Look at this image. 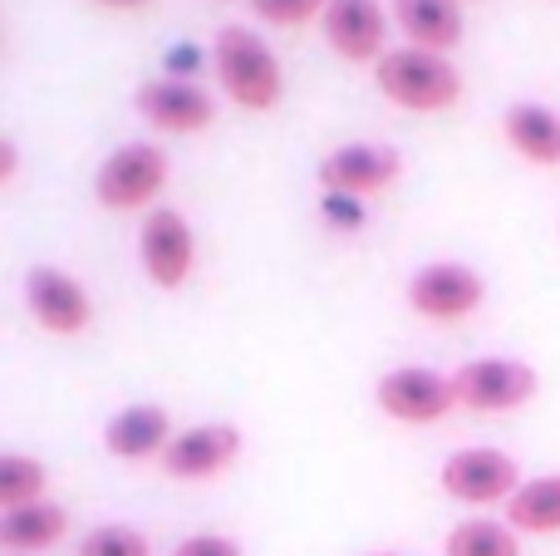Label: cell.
<instances>
[{
  "label": "cell",
  "instance_id": "obj_2",
  "mask_svg": "<svg viewBox=\"0 0 560 556\" xmlns=\"http://www.w3.org/2000/svg\"><path fill=\"white\" fill-rule=\"evenodd\" d=\"M374 84L388 104L408 108V114H447L463 99V74H457L453 59L418 45L388 49L374 65Z\"/></svg>",
  "mask_w": 560,
  "mask_h": 556
},
{
  "label": "cell",
  "instance_id": "obj_11",
  "mask_svg": "<svg viewBox=\"0 0 560 556\" xmlns=\"http://www.w3.org/2000/svg\"><path fill=\"white\" fill-rule=\"evenodd\" d=\"M138 114L158 128V134H173V138H187V134H207L217 118V99L207 94L202 84L192 79H153L133 94Z\"/></svg>",
  "mask_w": 560,
  "mask_h": 556
},
{
  "label": "cell",
  "instance_id": "obj_3",
  "mask_svg": "<svg viewBox=\"0 0 560 556\" xmlns=\"http://www.w3.org/2000/svg\"><path fill=\"white\" fill-rule=\"evenodd\" d=\"M167 177H173L167 153L158 143H148V138H138V143H118L114 153L98 163L94 197L104 212H153Z\"/></svg>",
  "mask_w": 560,
  "mask_h": 556
},
{
  "label": "cell",
  "instance_id": "obj_8",
  "mask_svg": "<svg viewBox=\"0 0 560 556\" xmlns=\"http://www.w3.org/2000/svg\"><path fill=\"white\" fill-rule=\"evenodd\" d=\"M378 409L394 424H438L457 409L453 374L428 370V364H398L374 384Z\"/></svg>",
  "mask_w": 560,
  "mask_h": 556
},
{
  "label": "cell",
  "instance_id": "obj_18",
  "mask_svg": "<svg viewBox=\"0 0 560 556\" xmlns=\"http://www.w3.org/2000/svg\"><path fill=\"white\" fill-rule=\"evenodd\" d=\"M502 512H506V522H512L522 537H556L560 532V473L526 478Z\"/></svg>",
  "mask_w": 560,
  "mask_h": 556
},
{
  "label": "cell",
  "instance_id": "obj_6",
  "mask_svg": "<svg viewBox=\"0 0 560 556\" xmlns=\"http://www.w3.org/2000/svg\"><path fill=\"white\" fill-rule=\"evenodd\" d=\"M457 409L467 414H516L536 399L541 380L526 360H506V355H487V360H467L453 370Z\"/></svg>",
  "mask_w": 560,
  "mask_h": 556
},
{
  "label": "cell",
  "instance_id": "obj_12",
  "mask_svg": "<svg viewBox=\"0 0 560 556\" xmlns=\"http://www.w3.org/2000/svg\"><path fill=\"white\" fill-rule=\"evenodd\" d=\"M236 459H242V429L236 424H192L167 443V453L158 463L177 483H207L232 468Z\"/></svg>",
  "mask_w": 560,
  "mask_h": 556
},
{
  "label": "cell",
  "instance_id": "obj_24",
  "mask_svg": "<svg viewBox=\"0 0 560 556\" xmlns=\"http://www.w3.org/2000/svg\"><path fill=\"white\" fill-rule=\"evenodd\" d=\"M15 167H20V153H15V143L10 138H0V187L15 177Z\"/></svg>",
  "mask_w": 560,
  "mask_h": 556
},
{
  "label": "cell",
  "instance_id": "obj_5",
  "mask_svg": "<svg viewBox=\"0 0 560 556\" xmlns=\"http://www.w3.org/2000/svg\"><path fill=\"white\" fill-rule=\"evenodd\" d=\"M404 301H408V311L423 315V321L457 325V321H467V315L482 311L487 281H482V271L467 266V262H428L408 276Z\"/></svg>",
  "mask_w": 560,
  "mask_h": 556
},
{
  "label": "cell",
  "instance_id": "obj_16",
  "mask_svg": "<svg viewBox=\"0 0 560 556\" xmlns=\"http://www.w3.org/2000/svg\"><path fill=\"white\" fill-rule=\"evenodd\" d=\"M394 25L408 45L447 55L463 45V5L457 0H394Z\"/></svg>",
  "mask_w": 560,
  "mask_h": 556
},
{
  "label": "cell",
  "instance_id": "obj_17",
  "mask_svg": "<svg viewBox=\"0 0 560 556\" xmlns=\"http://www.w3.org/2000/svg\"><path fill=\"white\" fill-rule=\"evenodd\" d=\"M65 532H69V512L59 508V502H49V498L0 512V547H5L10 556L49 552V547L65 542Z\"/></svg>",
  "mask_w": 560,
  "mask_h": 556
},
{
  "label": "cell",
  "instance_id": "obj_25",
  "mask_svg": "<svg viewBox=\"0 0 560 556\" xmlns=\"http://www.w3.org/2000/svg\"><path fill=\"white\" fill-rule=\"evenodd\" d=\"M167 65H173V69H192L197 55H192V49H173V59H167Z\"/></svg>",
  "mask_w": 560,
  "mask_h": 556
},
{
  "label": "cell",
  "instance_id": "obj_27",
  "mask_svg": "<svg viewBox=\"0 0 560 556\" xmlns=\"http://www.w3.org/2000/svg\"><path fill=\"white\" fill-rule=\"evenodd\" d=\"M374 556H398V552H374Z\"/></svg>",
  "mask_w": 560,
  "mask_h": 556
},
{
  "label": "cell",
  "instance_id": "obj_20",
  "mask_svg": "<svg viewBox=\"0 0 560 556\" xmlns=\"http://www.w3.org/2000/svg\"><path fill=\"white\" fill-rule=\"evenodd\" d=\"M45 488H49V473L39 459H30V453H0V512L39 502Z\"/></svg>",
  "mask_w": 560,
  "mask_h": 556
},
{
  "label": "cell",
  "instance_id": "obj_7",
  "mask_svg": "<svg viewBox=\"0 0 560 556\" xmlns=\"http://www.w3.org/2000/svg\"><path fill=\"white\" fill-rule=\"evenodd\" d=\"M138 262L158 291H183L197 271V236L177 207H153L138 232Z\"/></svg>",
  "mask_w": 560,
  "mask_h": 556
},
{
  "label": "cell",
  "instance_id": "obj_9",
  "mask_svg": "<svg viewBox=\"0 0 560 556\" xmlns=\"http://www.w3.org/2000/svg\"><path fill=\"white\" fill-rule=\"evenodd\" d=\"M404 173V158L388 143H345L335 153L319 158V187L329 197H374L384 187L398 183Z\"/></svg>",
  "mask_w": 560,
  "mask_h": 556
},
{
  "label": "cell",
  "instance_id": "obj_26",
  "mask_svg": "<svg viewBox=\"0 0 560 556\" xmlns=\"http://www.w3.org/2000/svg\"><path fill=\"white\" fill-rule=\"evenodd\" d=\"M98 5H114V10H138V5H153V0H98Z\"/></svg>",
  "mask_w": 560,
  "mask_h": 556
},
{
  "label": "cell",
  "instance_id": "obj_4",
  "mask_svg": "<svg viewBox=\"0 0 560 556\" xmlns=\"http://www.w3.org/2000/svg\"><path fill=\"white\" fill-rule=\"evenodd\" d=\"M438 483L453 502L463 508H506L512 493L522 488V463L506 449H492V443H472V449H457L443 459L438 468Z\"/></svg>",
  "mask_w": 560,
  "mask_h": 556
},
{
  "label": "cell",
  "instance_id": "obj_13",
  "mask_svg": "<svg viewBox=\"0 0 560 556\" xmlns=\"http://www.w3.org/2000/svg\"><path fill=\"white\" fill-rule=\"evenodd\" d=\"M319 25H325L329 49L339 59H349V65H378L388 55L384 49L388 15L378 0H329Z\"/></svg>",
  "mask_w": 560,
  "mask_h": 556
},
{
  "label": "cell",
  "instance_id": "obj_21",
  "mask_svg": "<svg viewBox=\"0 0 560 556\" xmlns=\"http://www.w3.org/2000/svg\"><path fill=\"white\" fill-rule=\"evenodd\" d=\"M74 556H153V542L128 522H104V528H89L79 537Z\"/></svg>",
  "mask_w": 560,
  "mask_h": 556
},
{
  "label": "cell",
  "instance_id": "obj_1",
  "mask_svg": "<svg viewBox=\"0 0 560 556\" xmlns=\"http://www.w3.org/2000/svg\"><path fill=\"white\" fill-rule=\"evenodd\" d=\"M212 69L222 79L226 99L246 114H271L285 94V69H280L276 49L266 45L256 30L246 25H226L212 39Z\"/></svg>",
  "mask_w": 560,
  "mask_h": 556
},
{
  "label": "cell",
  "instance_id": "obj_22",
  "mask_svg": "<svg viewBox=\"0 0 560 556\" xmlns=\"http://www.w3.org/2000/svg\"><path fill=\"white\" fill-rule=\"evenodd\" d=\"M325 5L329 0H252V10L266 20V25H285V30L305 25V20H319Z\"/></svg>",
  "mask_w": 560,
  "mask_h": 556
},
{
  "label": "cell",
  "instance_id": "obj_15",
  "mask_svg": "<svg viewBox=\"0 0 560 556\" xmlns=\"http://www.w3.org/2000/svg\"><path fill=\"white\" fill-rule=\"evenodd\" d=\"M502 138L532 167H560V114L551 104H532V99L512 104L502 114Z\"/></svg>",
  "mask_w": 560,
  "mask_h": 556
},
{
  "label": "cell",
  "instance_id": "obj_14",
  "mask_svg": "<svg viewBox=\"0 0 560 556\" xmlns=\"http://www.w3.org/2000/svg\"><path fill=\"white\" fill-rule=\"evenodd\" d=\"M173 439H177V429H173L163 404H128V409H118L114 419L104 424L108 459H124V463L163 459Z\"/></svg>",
  "mask_w": 560,
  "mask_h": 556
},
{
  "label": "cell",
  "instance_id": "obj_23",
  "mask_svg": "<svg viewBox=\"0 0 560 556\" xmlns=\"http://www.w3.org/2000/svg\"><path fill=\"white\" fill-rule=\"evenodd\" d=\"M173 556H246V552H242V542L222 537V532H192V537L177 542Z\"/></svg>",
  "mask_w": 560,
  "mask_h": 556
},
{
  "label": "cell",
  "instance_id": "obj_10",
  "mask_svg": "<svg viewBox=\"0 0 560 556\" xmlns=\"http://www.w3.org/2000/svg\"><path fill=\"white\" fill-rule=\"evenodd\" d=\"M25 305L49 335H84L94 325V296L65 266H30Z\"/></svg>",
  "mask_w": 560,
  "mask_h": 556
},
{
  "label": "cell",
  "instance_id": "obj_19",
  "mask_svg": "<svg viewBox=\"0 0 560 556\" xmlns=\"http://www.w3.org/2000/svg\"><path fill=\"white\" fill-rule=\"evenodd\" d=\"M443 556H522V532L506 518H467L447 532Z\"/></svg>",
  "mask_w": 560,
  "mask_h": 556
}]
</instances>
